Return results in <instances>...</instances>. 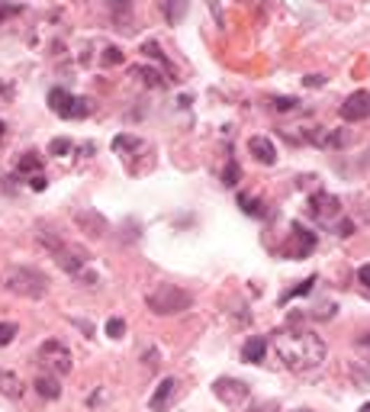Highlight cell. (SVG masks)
<instances>
[{"label": "cell", "mask_w": 370, "mask_h": 412, "mask_svg": "<svg viewBox=\"0 0 370 412\" xmlns=\"http://www.w3.org/2000/svg\"><path fill=\"white\" fill-rule=\"evenodd\" d=\"M216 397L225 406H239L248 399V387L241 380H232V377H222V380H216Z\"/></svg>", "instance_id": "11"}, {"label": "cell", "mask_w": 370, "mask_h": 412, "mask_svg": "<svg viewBox=\"0 0 370 412\" xmlns=\"http://www.w3.org/2000/svg\"><path fill=\"white\" fill-rule=\"evenodd\" d=\"M315 248V232H309L303 222H290V242L280 248L287 258H306Z\"/></svg>", "instance_id": "7"}, {"label": "cell", "mask_w": 370, "mask_h": 412, "mask_svg": "<svg viewBox=\"0 0 370 412\" xmlns=\"http://www.w3.org/2000/svg\"><path fill=\"white\" fill-rule=\"evenodd\" d=\"M136 74L142 78V84H148V88H164V84H168L164 74L155 71V68H136Z\"/></svg>", "instance_id": "19"}, {"label": "cell", "mask_w": 370, "mask_h": 412, "mask_svg": "<svg viewBox=\"0 0 370 412\" xmlns=\"http://www.w3.org/2000/svg\"><path fill=\"white\" fill-rule=\"evenodd\" d=\"M20 174H26V171H39L42 167V158L39 155H36V151H29V155H23V158H20Z\"/></svg>", "instance_id": "25"}, {"label": "cell", "mask_w": 370, "mask_h": 412, "mask_svg": "<svg viewBox=\"0 0 370 412\" xmlns=\"http://www.w3.org/2000/svg\"><path fill=\"white\" fill-rule=\"evenodd\" d=\"M341 119L345 123H361V119H370V90H354L345 103H341Z\"/></svg>", "instance_id": "9"}, {"label": "cell", "mask_w": 370, "mask_h": 412, "mask_svg": "<svg viewBox=\"0 0 370 412\" xmlns=\"http://www.w3.org/2000/svg\"><path fill=\"white\" fill-rule=\"evenodd\" d=\"M39 361L48 373H55V377H64V373H71L74 367V355L68 345H62L58 338H48L39 345Z\"/></svg>", "instance_id": "5"}, {"label": "cell", "mask_w": 370, "mask_h": 412, "mask_svg": "<svg viewBox=\"0 0 370 412\" xmlns=\"http://www.w3.org/2000/svg\"><path fill=\"white\" fill-rule=\"evenodd\" d=\"M293 412H313V409H293Z\"/></svg>", "instance_id": "39"}, {"label": "cell", "mask_w": 370, "mask_h": 412, "mask_svg": "<svg viewBox=\"0 0 370 412\" xmlns=\"http://www.w3.org/2000/svg\"><path fill=\"white\" fill-rule=\"evenodd\" d=\"M187 13V0H164V16L168 23H180Z\"/></svg>", "instance_id": "18"}, {"label": "cell", "mask_w": 370, "mask_h": 412, "mask_svg": "<svg viewBox=\"0 0 370 412\" xmlns=\"http://www.w3.org/2000/svg\"><path fill=\"white\" fill-rule=\"evenodd\" d=\"M10 103H13V84L0 81V110H3V107H10Z\"/></svg>", "instance_id": "30"}, {"label": "cell", "mask_w": 370, "mask_h": 412, "mask_svg": "<svg viewBox=\"0 0 370 412\" xmlns=\"http://www.w3.org/2000/svg\"><path fill=\"white\" fill-rule=\"evenodd\" d=\"M239 206H241V213H245V216H255V219L267 216L264 203H261L257 197H248V193H239Z\"/></svg>", "instance_id": "16"}, {"label": "cell", "mask_w": 370, "mask_h": 412, "mask_svg": "<svg viewBox=\"0 0 370 412\" xmlns=\"http://www.w3.org/2000/svg\"><path fill=\"white\" fill-rule=\"evenodd\" d=\"M248 151L255 155V161H261V165H277V149H273L271 139H264V135H251L248 139Z\"/></svg>", "instance_id": "12"}, {"label": "cell", "mask_w": 370, "mask_h": 412, "mask_svg": "<svg viewBox=\"0 0 370 412\" xmlns=\"http://www.w3.org/2000/svg\"><path fill=\"white\" fill-rule=\"evenodd\" d=\"M122 332H126V322H122V319H110V322H106V335H110V338H122Z\"/></svg>", "instance_id": "29"}, {"label": "cell", "mask_w": 370, "mask_h": 412, "mask_svg": "<svg viewBox=\"0 0 370 412\" xmlns=\"http://www.w3.org/2000/svg\"><path fill=\"white\" fill-rule=\"evenodd\" d=\"M20 335V329H16V322H0V348L3 345H10V341Z\"/></svg>", "instance_id": "27"}, {"label": "cell", "mask_w": 370, "mask_h": 412, "mask_svg": "<svg viewBox=\"0 0 370 412\" xmlns=\"http://www.w3.org/2000/svg\"><path fill=\"white\" fill-rule=\"evenodd\" d=\"M145 303H148V309H152L155 316H174V313L190 309L193 296L187 294V290H180V287H174V284H158L152 294L145 296Z\"/></svg>", "instance_id": "4"}, {"label": "cell", "mask_w": 370, "mask_h": 412, "mask_svg": "<svg viewBox=\"0 0 370 412\" xmlns=\"http://www.w3.org/2000/svg\"><path fill=\"white\" fill-rule=\"evenodd\" d=\"M251 412H280L273 403H264V406H257V409H251Z\"/></svg>", "instance_id": "36"}, {"label": "cell", "mask_w": 370, "mask_h": 412, "mask_svg": "<svg viewBox=\"0 0 370 412\" xmlns=\"http://www.w3.org/2000/svg\"><path fill=\"white\" fill-rule=\"evenodd\" d=\"M357 284L364 287V294L370 296V264H364L361 270H357Z\"/></svg>", "instance_id": "31"}, {"label": "cell", "mask_w": 370, "mask_h": 412, "mask_svg": "<svg viewBox=\"0 0 370 412\" xmlns=\"http://www.w3.org/2000/svg\"><path fill=\"white\" fill-rule=\"evenodd\" d=\"M0 135H3V123H0Z\"/></svg>", "instance_id": "40"}, {"label": "cell", "mask_w": 370, "mask_h": 412, "mask_svg": "<svg viewBox=\"0 0 370 412\" xmlns=\"http://www.w3.org/2000/svg\"><path fill=\"white\" fill-rule=\"evenodd\" d=\"M267 345L273 348L277 361L293 373L315 371V367H322L325 355H329L322 335L309 332V329H297L293 322L283 325V329H277V332H271V341H267Z\"/></svg>", "instance_id": "1"}, {"label": "cell", "mask_w": 370, "mask_h": 412, "mask_svg": "<svg viewBox=\"0 0 370 412\" xmlns=\"http://www.w3.org/2000/svg\"><path fill=\"white\" fill-rule=\"evenodd\" d=\"M322 84H325L322 74H309V78H306V88H322Z\"/></svg>", "instance_id": "35"}, {"label": "cell", "mask_w": 370, "mask_h": 412, "mask_svg": "<svg viewBox=\"0 0 370 412\" xmlns=\"http://www.w3.org/2000/svg\"><path fill=\"white\" fill-rule=\"evenodd\" d=\"M309 216L329 226V222H335L338 216H341V200L329 191H315L313 197H309Z\"/></svg>", "instance_id": "8"}, {"label": "cell", "mask_w": 370, "mask_h": 412, "mask_svg": "<svg viewBox=\"0 0 370 412\" xmlns=\"http://www.w3.org/2000/svg\"><path fill=\"white\" fill-rule=\"evenodd\" d=\"M106 7H110L113 20H129V13H132V0H106Z\"/></svg>", "instance_id": "21"}, {"label": "cell", "mask_w": 370, "mask_h": 412, "mask_svg": "<svg viewBox=\"0 0 370 412\" xmlns=\"http://www.w3.org/2000/svg\"><path fill=\"white\" fill-rule=\"evenodd\" d=\"M132 149H142V142L132 139V135H116V139H113V151H122V155H126V151H132Z\"/></svg>", "instance_id": "24"}, {"label": "cell", "mask_w": 370, "mask_h": 412, "mask_svg": "<svg viewBox=\"0 0 370 412\" xmlns=\"http://www.w3.org/2000/svg\"><path fill=\"white\" fill-rule=\"evenodd\" d=\"M3 287L16 296H26V300H42L48 294V277L36 268L13 264V268L3 270Z\"/></svg>", "instance_id": "3"}, {"label": "cell", "mask_w": 370, "mask_h": 412, "mask_svg": "<svg viewBox=\"0 0 370 412\" xmlns=\"http://www.w3.org/2000/svg\"><path fill=\"white\" fill-rule=\"evenodd\" d=\"M271 107L277 113H290V110H297V100H293V97H273Z\"/></svg>", "instance_id": "28"}, {"label": "cell", "mask_w": 370, "mask_h": 412, "mask_svg": "<svg viewBox=\"0 0 370 412\" xmlns=\"http://www.w3.org/2000/svg\"><path fill=\"white\" fill-rule=\"evenodd\" d=\"M104 62H106V64H120V62H122V55H120V48H116V46H110V48H106V55H104Z\"/></svg>", "instance_id": "33"}, {"label": "cell", "mask_w": 370, "mask_h": 412, "mask_svg": "<svg viewBox=\"0 0 370 412\" xmlns=\"http://www.w3.org/2000/svg\"><path fill=\"white\" fill-rule=\"evenodd\" d=\"M36 390H39V397H45V399H58V397H62V387H58V377H55V373L39 377V380H36Z\"/></svg>", "instance_id": "15"}, {"label": "cell", "mask_w": 370, "mask_h": 412, "mask_svg": "<svg viewBox=\"0 0 370 412\" xmlns=\"http://www.w3.org/2000/svg\"><path fill=\"white\" fill-rule=\"evenodd\" d=\"M361 345H367V348H370V332H367V335H364V338H361Z\"/></svg>", "instance_id": "37"}, {"label": "cell", "mask_w": 370, "mask_h": 412, "mask_svg": "<svg viewBox=\"0 0 370 412\" xmlns=\"http://www.w3.org/2000/svg\"><path fill=\"white\" fill-rule=\"evenodd\" d=\"M78 222L80 226H90V235H104L106 232V219L97 213H78Z\"/></svg>", "instance_id": "17"}, {"label": "cell", "mask_w": 370, "mask_h": 412, "mask_svg": "<svg viewBox=\"0 0 370 412\" xmlns=\"http://www.w3.org/2000/svg\"><path fill=\"white\" fill-rule=\"evenodd\" d=\"M0 393L10 399H20L23 397V383H20V377L10 371H0Z\"/></svg>", "instance_id": "14"}, {"label": "cell", "mask_w": 370, "mask_h": 412, "mask_svg": "<svg viewBox=\"0 0 370 412\" xmlns=\"http://www.w3.org/2000/svg\"><path fill=\"white\" fill-rule=\"evenodd\" d=\"M23 13V7H16V4H10V7H3L0 10V23H3V20H10V16H20Z\"/></svg>", "instance_id": "34"}, {"label": "cell", "mask_w": 370, "mask_h": 412, "mask_svg": "<svg viewBox=\"0 0 370 412\" xmlns=\"http://www.w3.org/2000/svg\"><path fill=\"white\" fill-rule=\"evenodd\" d=\"M239 181H241V167H239V161L235 158H229L225 161V171H222V184L225 187H235Z\"/></svg>", "instance_id": "22"}, {"label": "cell", "mask_w": 370, "mask_h": 412, "mask_svg": "<svg viewBox=\"0 0 370 412\" xmlns=\"http://www.w3.org/2000/svg\"><path fill=\"white\" fill-rule=\"evenodd\" d=\"M177 377H164V380L155 387V393H152V399H148V409L152 412H168V406L174 403V397H177Z\"/></svg>", "instance_id": "10"}, {"label": "cell", "mask_w": 370, "mask_h": 412, "mask_svg": "<svg viewBox=\"0 0 370 412\" xmlns=\"http://www.w3.org/2000/svg\"><path fill=\"white\" fill-rule=\"evenodd\" d=\"M264 355H267V338H261V335H255V338H248L241 345V361L245 364H261Z\"/></svg>", "instance_id": "13"}, {"label": "cell", "mask_w": 370, "mask_h": 412, "mask_svg": "<svg viewBox=\"0 0 370 412\" xmlns=\"http://www.w3.org/2000/svg\"><path fill=\"white\" fill-rule=\"evenodd\" d=\"M39 242H42V245H48V252L55 254L58 268H62L64 274H71L74 280H80V284H87V287L97 284V274L90 270L87 252H80L78 245H64L62 238H55L52 232H45V229L39 232Z\"/></svg>", "instance_id": "2"}, {"label": "cell", "mask_w": 370, "mask_h": 412, "mask_svg": "<svg viewBox=\"0 0 370 412\" xmlns=\"http://www.w3.org/2000/svg\"><path fill=\"white\" fill-rule=\"evenodd\" d=\"M29 187H32V191H45V187H48V177H45V174H39V171H36V174L29 177Z\"/></svg>", "instance_id": "32"}, {"label": "cell", "mask_w": 370, "mask_h": 412, "mask_svg": "<svg viewBox=\"0 0 370 412\" xmlns=\"http://www.w3.org/2000/svg\"><path fill=\"white\" fill-rule=\"evenodd\" d=\"M357 412H370V403H364V406H361V409H357Z\"/></svg>", "instance_id": "38"}, {"label": "cell", "mask_w": 370, "mask_h": 412, "mask_svg": "<svg viewBox=\"0 0 370 412\" xmlns=\"http://www.w3.org/2000/svg\"><path fill=\"white\" fill-rule=\"evenodd\" d=\"M142 52H145V55H152L155 58V62H161V64H164V71H174V68H171V62H168V58H164V52H161V46H158V42H145V46H142Z\"/></svg>", "instance_id": "23"}, {"label": "cell", "mask_w": 370, "mask_h": 412, "mask_svg": "<svg viewBox=\"0 0 370 412\" xmlns=\"http://www.w3.org/2000/svg\"><path fill=\"white\" fill-rule=\"evenodd\" d=\"M48 107H52V113H58L62 119L90 116V103L84 100V97H74V94H68V90H62V88H55L52 94H48Z\"/></svg>", "instance_id": "6"}, {"label": "cell", "mask_w": 370, "mask_h": 412, "mask_svg": "<svg viewBox=\"0 0 370 412\" xmlns=\"http://www.w3.org/2000/svg\"><path fill=\"white\" fill-rule=\"evenodd\" d=\"M68 151H74V145H71V139H55V142L48 145V155H55V158H64Z\"/></svg>", "instance_id": "26"}, {"label": "cell", "mask_w": 370, "mask_h": 412, "mask_svg": "<svg viewBox=\"0 0 370 412\" xmlns=\"http://www.w3.org/2000/svg\"><path fill=\"white\" fill-rule=\"evenodd\" d=\"M315 274H309V277L303 280V284L299 287H293V290H290V294H283V303H290V300H297V296H306V294H313V287H315Z\"/></svg>", "instance_id": "20"}]
</instances>
